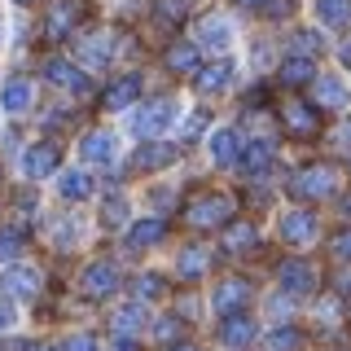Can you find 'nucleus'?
Here are the masks:
<instances>
[{"instance_id": "09e8293b", "label": "nucleus", "mask_w": 351, "mask_h": 351, "mask_svg": "<svg viewBox=\"0 0 351 351\" xmlns=\"http://www.w3.org/2000/svg\"><path fill=\"white\" fill-rule=\"evenodd\" d=\"M18 5H31V0H18Z\"/></svg>"}, {"instance_id": "473e14b6", "label": "nucleus", "mask_w": 351, "mask_h": 351, "mask_svg": "<svg viewBox=\"0 0 351 351\" xmlns=\"http://www.w3.org/2000/svg\"><path fill=\"white\" fill-rule=\"evenodd\" d=\"M250 241H255V228H250V224L228 228V250H250Z\"/></svg>"}, {"instance_id": "37998d69", "label": "nucleus", "mask_w": 351, "mask_h": 351, "mask_svg": "<svg viewBox=\"0 0 351 351\" xmlns=\"http://www.w3.org/2000/svg\"><path fill=\"white\" fill-rule=\"evenodd\" d=\"M27 351H62V347H49V343H31Z\"/></svg>"}, {"instance_id": "aec40b11", "label": "nucleus", "mask_w": 351, "mask_h": 351, "mask_svg": "<svg viewBox=\"0 0 351 351\" xmlns=\"http://www.w3.org/2000/svg\"><path fill=\"white\" fill-rule=\"evenodd\" d=\"M268 162H272V145H268V141H259V145H250V149H241V154H237V167L246 171V176L268 171Z\"/></svg>"}, {"instance_id": "39448f33", "label": "nucleus", "mask_w": 351, "mask_h": 351, "mask_svg": "<svg viewBox=\"0 0 351 351\" xmlns=\"http://www.w3.org/2000/svg\"><path fill=\"white\" fill-rule=\"evenodd\" d=\"M281 123L290 128V132H299V136H316L321 132V119H316V110L299 101V97H290V101L281 106Z\"/></svg>"}, {"instance_id": "1a4fd4ad", "label": "nucleus", "mask_w": 351, "mask_h": 351, "mask_svg": "<svg viewBox=\"0 0 351 351\" xmlns=\"http://www.w3.org/2000/svg\"><path fill=\"white\" fill-rule=\"evenodd\" d=\"M44 75H49V84H58V88H66V93H75V97L93 93V84H88L71 62H44Z\"/></svg>"}, {"instance_id": "7c9ffc66", "label": "nucleus", "mask_w": 351, "mask_h": 351, "mask_svg": "<svg viewBox=\"0 0 351 351\" xmlns=\"http://www.w3.org/2000/svg\"><path fill=\"white\" fill-rule=\"evenodd\" d=\"M84 62H88V66H106V62H110V36L84 40Z\"/></svg>"}, {"instance_id": "9d476101", "label": "nucleus", "mask_w": 351, "mask_h": 351, "mask_svg": "<svg viewBox=\"0 0 351 351\" xmlns=\"http://www.w3.org/2000/svg\"><path fill=\"white\" fill-rule=\"evenodd\" d=\"M62 162L58 145H31L27 154H22V171L31 176V180H44V176H53V167Z\"/></svg>"}, {"instance_id": "de8ad7c7", "label": "nucleus", "mask_w": 351, "mask_h": 351, "mask_svg": "<svg viewBox=\"0 0 351 351\" xmlns=\"http://www.w3.org/2000/svg\"><path fill=\"white\" fill-rule=\"evenodd\" d=\"M171 351H193V347H171Z\"/></svg>"}, {"instance_id": "c9c22d12", "label": "nucleus", "mask_w": 351, "mask_h": 351, "mask_svg": "<svg viewBox=\"0 0 351 351\" xmlns=\"http://www.w3.org/2000/svg\"><path fill=\"white\" fill-rule=\"evenodd\" d=\"M136 294H141V299H158V294H162V281H158V277H149V272H145V277L136 281Z\"/></svg>"}, {"instance_id": "ddd939ff", "label": "nucleus", "mask_w": 351, "mask_h": 351, "mask_svg": "<svg viewBox=\"0 0 351 351\" xmlns=\"http://www.w3.org/2000/svg\"><path fill=\"white\" fill-rule=\"evenodd\" d=\"M250 338H255V321L250 316H224V325H219V343L224 347H233V351H241V347H250Z\"/></svg>"}, {"instance_id": "6e6552de", "label": "nucleus", "mask_w": 351, "mask_h": 351, "mask_svg": "<svg viewBox=\"0 0 351 351\" xmlns=\"http://www.w3.org/2000/svg\"><path fill=\"white\" fill-rule=\"evenodd\" d=\"M281 237L290 241V246H312V241H316V215L312 211L281 215Z\"/></svg>"}, {"instance_id": "0eeeda50", "label": "nucleus", "mask_w": 351, "mask_h": 351, "mask_svg": "<svg viewBox=\"0 0 351 351\" xmlns=\"http://www.w3.org/2000/svg\"><path fill=\"white\" fill-rule=\"evenodd\" d=\"M80 154H84V162L110 167V162H114V154H119V141H114V132H88V136L80 141Z\"/></svg>"}, {"instance_id": "72a5a7b5", "label": "nucleus", "mask_w": 351, "mask_h": 351, "mask_svg": "<svg viewBox=\"0 0 351 351\" xmlns=\"http://www.w3.org/2000/svg\"><path fill=\"white\" fill-rule=\"evenodd\" d=\"M22 250V233L18 228H5V233H0V259H14Z\"/></svg>"}, {"instance_id": "bb28decb", "label": "nucleus", "mask_w": 351, "mask_h": 351, "mask_svg": "<svg viewBox=\"0 0 351 351\" xmlns=\"http://www.w3.org/2000/svg\"><path fill=\"white\" fill-rule=\"evenodd\" d=\"M167 66L180 71V75H189L197 66V44H171V49H167Z\"/></svg>"}, {"instance_id": "58836bf2", "label": "nucleus", "mask_w": 351, "mask_h": 351, "mask_svg": "<svg viewBox=\"0 0 351 351\" xmlns=\"http://www.w3.org/2000/svg\"><path fill=\"white\" fill-rule=\"evenodd\" d=\"M334 255H338V259H351V228L334 237Z\"/></svg>"}, {"instance_id": "a878e982", "label": "nucleus", "mask_w": 351, "mask_h": 351, "mask_svg": "<svg viewBox=\"0 0 351 351\" xmlns=\"http://www.w3.org/2000/svg\"><path fill=\"white\" fill-rule=\"evenodd\" d=\"M325 27H347L351 22V0H316Z\"/></svg>"}, {"instance_id": "20e7f679", "label": "nucleus", "mask_w": 351, "mask_h": 351, "mask_svg": "<svg viewBox=\"0 0 351 351\" xmlns=\"http://www.w3.org/2000/svg\"><path fill=\"white\" fill-rule=\"evenodd\" d=\"M233 215V202L228 197H197V202L189 206V224L193 228H215V224H224V219Z\"/></svg>"}, {"instance_id": "4be33fe9", "label": "nucleus", "mask_w": 351, "mask_h": 351, "mask_svg": "<svg viewBox=\"0 0 351 351\" xmlns=\"http://www.w3.org/2000/svg\"><path fill=\"white\" fill-rule=\"evenodd\" d=\"M211 154H215V162H224V167H228V162H237V128H219L215 132V136H211Z\"/></svg>"}, {"instance_id": "c03bdc74", "label": "nucleus", "mask_w": 351, "mask_h": 351, "mask_svg": "<svg viewBox=\"0 0 351 351\" xmlns=\"http://www.w3.org/2000/svg\"><path fill=\"white\" fill-rule=\"evenodd\" d=\"M343 141H347V145H351V119H347V128H343Z\"/></svg>"}, {"instance_id": "c85d7f7f", "label": "nucleus", "mask_w": 351, "mask_h": 351, "mask_svg": "<svg viewBox=\"0 0 351 351\" xmlns=\"http://www.w3.org/2000/svg\"><path fill=\"white\" fill-rule=\"evenodd\" d=\"M184 14H189V0H154V18L167 22V27L184 22Z\"/></svg>"}, {"instance_id": "f03ea898", "label": "nucleus", "mask_w": 351, "mask_h": 351, "mask_svg": "<svg viewBox=\"0 0 351 351\" xmlns=\"http://www.w3.org/2000/svg\"><path fill=\"white\" fill-rule=\"evenodd\" d=\"M176 123V101L162 97V101H149L141 110H132V132L136 136H154V132H167Z\"/></svg>"}, {"instance_id": "cd10ccee", "label": "nucleus", "mask_w": 351, "mask_h": 351, "mask_svg": "<svg viewBox=\"0 0 351 351\" xmlns=\"http://www.w3.org/2000/svg\"><path fill=\"white\" fill-rule=\"evenodd\" d=\"M141 321H145V312H141L136 303H128L123 312H114V321H110V325H114L119 338H128V334H136V329H141Z\"/></svg>"}, {"instance_id": "4c0bfd02", "label": "nucleus", "mask_w": 351, "mask_h": 351, "mask_svg": "<svg viewBox=\"0 0 351 351\" xmlns=\"http://www.w3.org/2000/svg\"><path fill=\"white\" fill-rule=\"evenodd\" d=\"M180 329H184L180 321H158V325H154V334H158L162 343H167V338H176V334H180Z\"/></svg>"}, {"instance_id": "2f4dec72", "label": "nucleus", "mask_w": 351, "mask_h": 351, "mask_svg": "<svg viewBox=\"0 0 351 351\" xmlns=\"http://www.w3.org/2000/svg\"><path fill=\"white\" fill-rule=\"evenodd\" d=\"M299 343H303V334H299V329H272L268 351H299Z\"/></svg>"}, {"instance_id": "2eb2a0df", "label": "nucleus", "mask_w": 351, "mask_h": 351, "mask_svg": "<svg viewBox=\"0 0 351 351\" xmlns=\"http://www.w3.org/2000/svg\"><path fill=\"white\" fill-rule=\"evenodd\" d=\"M5 290L14 294V299H36V294H40V272H36V268H22V263H14V268L5 272Z\"/></svg>"}, {"instance_id": "f3484780", "label": "nucleus", "mask_w": 351, "mask_h": 351, "mask_svg": "<svg viewBox=\"0 0 351 351\" xmlns=\"http://www.w3.org/2000/svg\"><path fill=\"white\" fill-rule=\"evenodd\" d=\"M136 97H141V80H136V75H123V80H114L106 88L101 101H106V110H128Z\"/></svg>"}, {"instance_id": "5701e85b", "label": "nucleus", "mask_w": 351, "mask_h": 351, "mask_svg": "<svg viewBox=\"0 0 351 351\" xmlns=\"http://www.w3.org/2000/svg\"><path fill=\"white\" fill-rule=\"evenodd\" d=\"M5 110H9V114H22V110H31V84L22 80V75L5 84Z\"/></svg>"}, {"instance_id": "79ce46f5", "label": "nucleus", "mask_w": 351, "mask_h": 351, "mask_svg": "<svg viewBox=\"0 0 351 351\" xmlns=\"http://www.w3.org/2000/svg\"><path fill=\"white\" fill-rule=\"evenodd\" d=\"M14 325V312H9V307H0V329H9Z\"/></svg>"}, {"instance_id": "4468645a", "label": "nucleus", "mask_w": 351, "mask_h": 351, "mask_svg": "<svg viewBox=\"0 0 351 351\" xmlns=\"http://www.w3.org/2000/svg\"><path fill=\"white\" fill-rule=\"evenodd\" d=\"M84 18V0H62V5L49 9V36H66V31H75V22Z\"/></svg>"}, {"instance_id": "412c9836", "label": "nucleus", "mask_w": 351, "mask_h": 351, "mask_svg": "<svg viewBox=\"0 0 351 351\" xmlns=\"http://www.w3.org/2000/svg\"><path fill=\"white\" fill-rule=\"evenodd\" d=\"M162 233H167V224H162V219H136V224L128 228V246H154Z\"/></svg>"}, {"instance_id": "f8f14e48", "label": "nucleus", "mask_w": 351, "mask_h": 351, "mask_svg": "<svg viewBox=\"0 0 351 351\" xmlns=\"http://www.w3.org/2000/svg\"><path fill=\"white\" fill-rule=\"evenodd\" d=\"M171 158H176V149L162 145V141H145L141 149H132V167L136 171H158V167H167Z\"/></svg>"}, {"instance_id": "f257e3e1", "label": "nucleus", "mask_w": 351, "mask_h": 351, "mask_svg": "<svg viewBox=\"0 0 351 351\" xmlns=\"http://www.w3.org/2000/svg\"><path fill=\"white\" fill-rule=\"evenodd\" d=\"M338 189V176H334V167H299L290 176V193L294 197H329Z\"/></svg>"}, {"instance_id": "423d86ee", "label": "nucleus", "mask_w": 351, "mask_h": 351, "mask_svg": "<svg viewBox=\"0 0 351 351\" xmlns=\"http://www.w3.org/2000/svg\"><path fill=\"white\" fill-rule=\"evenodd\" d=\"M277 281H281L290 294H312V290H316V268H312L307 259H285L281 272H277Z\"/></svg>"}, {"instance_id": "c756f323", "label": "nucleus", "mask_w": 351, "mask_h": 351, "mask_svg": "<svg viewBox=\"0 0 351 351\" xmlns=\"http://www.w3.org/2000/svg\"><path fill=\"white\" fill-rule=\"evenodd\" d=\"M312 80V62L307 58H290L281 66V84H307Z\"/></svg>"}, {"instance_id": "dca6fc26", "label": "nucleus", "mask_w": 351, "mask_h": 351, "mask_svg": "<svg viewBox=\"0 0 351 351\" xmlns=\"http://www.w3.org/2000/svg\"><path fill=\"white\" fill-rule=\"evenodd\" d=\"M246 299H250V285L233 277V281H219V290H215V299H211V303H215V312L233 316V312H237V307L246 303Z\"/></svg>"}, {"instance_id": "a211bd4d", "label": "nucleus", "mask_w": 351, "mask_h": 351, "mask_svg": "<svg viewBox=\"0 0 351 351\" xmlns=\"http://www.w3.org/2000/svg\"><path fill=\"white\" fill-rule=\"evenodd\" d=\"M206 263H211V255H206L202 246H184L180 259H176V272H180L184 281H193V277H202V272H206Z\"/></svg>"}, {"instance_id": "49530a36", "label": "nucleus", "mask_w": 351, "mask_h": 351, "mask_svg": "<svg viewBox=\"0 0 351 351\" xmlns=\"http://www.w3.org/2000/svg\"><path fill=\"white\" fill-rule=\"evenodd\" d=\"M119 351H136V347H128V343H123V347H119Z\"/></svg>"}, {"instance_id": "9b49d317", "label": "nucleus", "mask_w": 351, "mask_h": 351, "mask_svg": "<svg viewBox=\"0 0 351 351\" xmlns=\"http://www.w3.org/2000/svg\"><path fill=\"white\" fill-rule=\"evenodd\" d=\"M193 84H197V93H202V97L224 93V88L233 84V62H211V66H202V71L193 75Z\"/></svg>"}, {"instance_id": "ea45409f", "label": "nucleus", "mask_w": 351, "mask_h": 351, "mask_svg": "<svg viewBox=\"0 0 351 351\" xmlns=\"http://www.w3.org/2000/svg\"><path fill=\"white\" fill-rule=\"evenodd\" d=\"M263 9H268L272 18H290V14H294V5H290V0H268Z\"/></svg>"}, {"instance_id": "b1692460", "label": "nucleus", "mask_w": 351, "mask_h": 351, "mask_svg": "<svg viewBox=\"0 0 351 351\" xmlns=\"http://www.w3.org/2000/svg\"><path fill=\"white\" fill-rule=\"evenodd\" d=\"M316 101L321 106H347L343 80H338V75H321V80H316Z\"/></svg>"}, {"instance_id": "a18cd8bd", "label": "nucleus", "mask_w": 351, "mask_h": 351, "mask_svg": "<svg viewBox=\"0 0 351 351\" xmlns=\"http://www.w3.org/2000/svg\"><path fill=\"white\" fill-rule=\"evenodd\" d=\"M241 5H268V0H241Z\"/></svg>"}, {"instance_id": "a19ab883", "label": "nucleus", "mask_w": 351, "mask_h": 351, "mask_svg": "<svg viewBox=\"0 0 351 351\" xmlns=\"http://www.w3.org/2000/svg\"><path fill=\"white\" fill-rule=\"evenodd\" d=\"M202 123H206V114H193L189 123H184V136H189V141H193V136H202Z\"/></svg>"}, {"instance_id": "393cba45", "label": "nucleus", "mask_w": 351, "mask_h": 351, "mask_svg": "<svg viewBox=\"0 0 351 351\" xmlns=\"http://www.w3.org/2000/svg\"><path fill=\"white\" fill-rule=\"evenodd\" d=\"M228 40H233V31H228L224 18H211V22L202 27V36H197V44H202V49H228Z\"/></svg>"}, {"instance_id": "f704fd0d", "label": "nucleus", "mask_w": 351, "mask_h": 351, "mask_svg": "<svg viewBox=\"0 0 351 351\" xmlns=\"http://www.w3.org/2000/svg\"><path fill=\"white\" fill-rule=\"evenodd\" d=\"M294 49H299V53H321V49H325V40H321V36H312V31H299V36H294Z\"/></svg>"}, {"instance_id": "7ed1b4c3", "label": "nucleus", "mask_w": 351, "mask_h": 351, "mask_svg": "<svg viewBox=\"0 0 351 351\" xmlns=\"http://www.w3.org/2000/svg\"><path fill=\"white\" fill-rule=\"evenodd\" d=\"M80 290L88 294V299H106V294H114L119 290L114 263H88V268L80 272Z\"/></svg>"}, {"instance_id": "6ab92c4d", "label": "nucleus", "mask_w": 351, "mask_h": 351, "mask_svg": "<svg viewBox=\"0 0 351 351\" xmlns=\"http://www.w3.org/2000/svg\"><path fill=\"white\" fill-rule=\"evenodd\" d=\"M58 193L66 197V202H84V197L93 193V176L88 171H66L58 180Z\"/></svg>"}, {"instance_id": "e433bc0d", "label": "nucleus", "mask_w": 351, "mask_h": 351, "mask_svg": "<svg viewBox=\"0 0 351 351\" xmlns=\"http://www.w3.org/2000/svg\"><path fill=\"white\" fill-rule=\"evenodd\" d=\"M62 351H97V338H88V334H75V338H66Z\"/></svg>"}]
</instances>
